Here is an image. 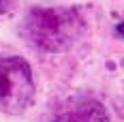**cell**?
Returning a JSON list of instances; mask_svg holds the SVG:
<instances>
[{
	"label": "cell",
	"instance_id": "obj_1",
	"mask_svg": "<svg viewBox=\"0 0 124 122\" xmlns=\"http://www.w3.org/2000/svg\"><path fill=\"white\" fill-rule=\"evenodd\" d=\"M84 17L75 9L51 7V9H32L24 19L26 41L41 51H64L84 34Z\"/></svg>",
	"mask_w": 124,
	"mask_h": 122
},
{
	"label": "cell",
	"instance_id": "obj_2",
	"mask_svg": "<svg viewBox=\"0 0 124 122\" xmlns=\"http://www.w3.org/2000/svg\"><path fill=\"white\" fill-rule=\"evenodd\" d=\"M34 79L30 64L19 56L0 58V109L22 114L32 103Z\"/></svg>",
	"mask_w": 124,
	"mask_h": 122
},
{
	"label": "cell",
	"instance_id": "obj_3",
	"mask_svg": "<svg viewBox=\"0 0 124 122\" xmlns=\"http://www.w3.org/2000/svg\"><path fill=\"white\" fill-rule=\"evenodd\" d=\"M54 122H111V120H109V114L101 101L77 97V98H69L66 103H62L58 107Z\"/></svg>",
	"mask_w": 124,
	"mask_h": 122
},
{
	"label": "cell",
	"instance_id": "obj_4",
	"mask_svg": "<svg viewBox=\"0 0 124 122\" xmlns=\"http://www.w3.org/2000/svg\"><path fill=\"white\" fill-rule=\"evenodd\" d=\"M9 7H11V0H0V15L7 11Z\"/></svg>",
	"mask_w": 124,
	"mask_h": 122
}]
</instances>
